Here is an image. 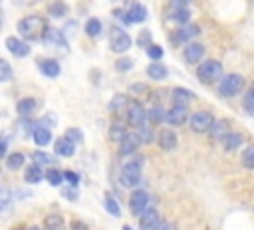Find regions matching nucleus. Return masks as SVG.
I'll return each mask as SVG.
<instances>
[{"label": "nucleus", "instance_id": "1", "mask_svg": "<svg viewBox=\"0 0 254 230\" xmlns=\"http://www.w3.org/2000/svg\"><path fill=\"white\" fill-rule=\"evenodd\" d=\"M18 32L20 36H24L26 40H40V38H46V32H48V24L42 16H26L18 22Z\"/></svg>", "mask_w": 254, "mask_h": 230}, {"label": "nucleus", "instance_id": "2", "mask_svg": "<svg viewBox=\"0 0 254 230\" xmlns=\"http://www.w3.org/2000/svg\"><path fill=\"white\" fill-rule=\"evenodd\" d=\"M115 16L121 18L123 24H137L147 20V8L135 0H129L125 4V10H115Z\"/></svg>", "mask_w": 254, "mask_h": 230}, {"label": "nucleus", "instance_id": "3", "mask_svg": "<svg viewBox=\"0 0 254 230\" xmlns=\"http://www.w3.org/2000/svg\"><path fill=\"white\" fill-rule=\"evenodd\" d=\"M222 75V63L216 59H206L196 67V77L200 83H214Z\"/></svg>", "mask_w": 254, "mask_h": 230}, {"label": "nucleus", "instance_id": "4", "mask_svg": "<svg viewBox=\"0 0 254 230\" xmlns=\"http://www.w3.org/2000/svg\"><path fill=\"white\" fill-rule=\"evenodd\" d=\"M141 180V161H129L123 165L121 172H119V182L127 188L137 186Z\"/></svg>", "mask_w": 254, "mask_h": 230}, {"label": "nucleus", "instance_id": "5", "mask_svg": "<svg viewBox=\"0 0 254 230\" xmlns=\"http://www.w3.org/2000/svg\"><path fill=\"white\" fill-rule=\"evenodd\" d=\"M242 87H244V77L238 75V73H228V75H224L220 79L218 93L224 95V97H234Z\"/></svg>", "mask_w": 254, "mask_h": 230}, {"label": "nucleus", "instance_id": "6", "mask_svg": "<svg viewBox=\"0 0 254 230\" xmlns=\"http://www.w3.org/2000/svg\"><path fill=\"white\" fill-rule=\"evenodd\" d=\"M109 46H111V50L115 54H123V52H127L131 48V38L127 36V32L123 28L113 26L109 30Z\"/></svg>", "mask_w": 254, "mask_h": 230}, {"label": "nucleus", "instance_id": "7", "mask_svg": "<svg viewBox=\"0 0 254 230\" xmlns=\"http://www.w3.org/2000/svg\"><path fill=\"white\" fill-rule=\"evenodd\" d=\"M212 125H214V119L206 111H196L190 115V129L194 133H206V131H210Z\"/></svg>", "mask_w": 254, "mask_h": 230}, {"label": "nucleus", "instance_id": "8", "mask_svg": "<svg viewBox=\"0 0 254 230\" xmlns=\"http://www.w3.org/2000/svg\"><path fill=\"white\" fill-rule=\"evenodd\" d=\"M149 117V113L143 109V105L139 101H131L127 107V123L133 127H143L145 119Z\"/></svg>", "mask_w": 254, "mask_h": 230}, {"label": "nucleus", "instance_id": "9", "mask_svg": "<svg viewBox=\"0 0 254 230\" xmlns=\"http://www.w3.org/2000/svg\"><path fill=\"white\" fill-rule=\"evenodd\" d=\"M129 208H131V214L141 216L149 208V194L145 190H135L129 198Z\"/></svg>", "mask_w": 254, "mask_h": 230}, {"label": "nucleus", "instance_id": "10", "mask_svg": "<svg viewBox=\"0 0 254 230\" xmlns=\"http://www.w3.org/2000/svg\"><path fill=\"white\" fill-rule=\"evenodd\" d=\"M161 214H159V210L157 208H147L143 214H141V218H139V228L141 230H157L159 226H161Z\"/></svg>", "mask_w": 254, "mask_h": 230}, {"label": "nucleus", "instance_id": "11", "mask_svg": "<svg viewBox=\"0 0 254 230\" xmlns=\"http://www.w3.org/2000/svg\"><path fill=\"white\" fill-rule=\"evenodd\" d=\"M44 42H46V46H50V48H60V50L67 52V42H65V38L62 36V32H60L58 28H48Z\"/></svg>", "mask_w": 254, "mask_h": 230}, {"label": "nucleus", "instance_id": "12", "mask_svg": "<svg viewBox=\"0 0 254 230\" xmlns=\"http://www.w3.org/2000/svg\"><path fill=\"white\" fill-rule=\"evenodd\" d=\"M6 48H8V52L14 54L16 58H26V56L30 54L28 42H22V40H18V38H14V36L6 38Z\"/></svg>", "mask_w": 254, "mask_h": 230}, {"label": "nucleus", "instance_id": "13", "mask_svg": "<svg viewBox=\"0 0 254 230\" xmlns=\"http://www.w3.org/2000/svg\"><path fill=\"white\" fill-rule=\"evenodd\" d=\"M194 36H198V26H185V28H181L179 32H175L173 36H171V44L173 46H179V44H183V42H189L190 38H194Z\"/></svg>", "mask_w": 254, "mask_h": 230}, {"label": "nucleus", "instance_id": "14", "mask_svg": "<svg viewBox=\"0 0 254 230\" xmlns=\"http://www.w3.org/2000/svg\"><path fill=\"white\" fill-rule=\"evenodd\" d=\"M139 145H141V137H139V133H127L125 139L121 141V149H119V153H121V155H133V153L139 149Z\"/></svg>", "mask_w": 254, "mask_h": 230}, {"label": "nucleus", "instance_id": "15", "mask_svg": "<svg viewBox=\"0 0 254 230\" xmlns=\"http://www.w3.org/2000/svg\"><path fill=\"white\" fill-rule=\"evenodd\" d=\"M54 151H56L58 157H71V155L75 153V143H73L71 139H67V137H60V139L56 141Z\"/></svg>", "mask_w": 254, "mask_h": 230}, {"label": "nucleus", "instance_id": "16", "mask_svg": "<svg viewBox=\"0 0 254 230\" xmlns=\"http://www.w3.org/2000/svg\"><path fill=\"white\" fill-rule=\"evenodd\" d=\"M202 56H204V46H202V44L192 42V44H189V46L185 48V59H187L189 63H196L198 59H202Z\"/></svg>", "mask_w": 254, "mask_h": 230}, {"label": "nucleus", "instance_id": "17", "mask_svg": "<svg viewBox=\"0 0 254 230\" xmlns=\"http://www.w3.org/2000/svg\"><path fill=\"white\" fill-rule=\"evenodd\" d=\"M167 121L171 125H183L187 121V107H179V105H173L169 111H167Z\"/></svg>", "mask_w": 254, "mask_h": 230}, {"label": "nucleus", "instance_id": "18", "mask_svg": "<svg viewBox=\"0 0 254 230\" xmlns=\"http://www.w3.org/2000/svg\"><path fill=\"white\" fill-rule=\"evenodd\" d=\"M40 71L48 77H58L60 75V63L56 59H38Z\"/></svg>", "mask_w": 254, "mask_h": 230}, {"label": "nucleus", "instance_id": "19", "mask_svg": "<svg viewBox=\"0 0 254 230\" xmlns=\"http://www.w3.org/2000/svg\"><path fill=\"white\" fill-rule=\"evenodd\" d=\"M50 141H52V129H50V127L40 125V127L34 129V143H36L38 147H46Z\"/></svg>", "mask_w": 254, "mask_h": 230}, {"label": "nucleus", "instance_id": "20", "mask_svg": "<svg viewBox=\"0 0 254 230\" xmlns=\"http://www.w3.org/2000/svg\"><path fill=\"white\" fill-rule=\"evenodd\" d=\"M159 145H161L165 151L175 149V147H177V135H175V131H171V129H163V131L159 133Z\"/></svg>", "mask_w": 254, "mask_h": 230}, {"label": "nucleus", "instance_id": "21", "mask_svg": "<svg viewBox=\"0 0 254 230\" xmlns=\"http://www.w3.org/2000/svg\"><path fill=\"white\" fill-rule=\"evenodd\" d=\"M192 99H194V93H190V91H187V89H183V87H177V89L173 91V101H175V105H179V107H187Z\"/></svg>", "mask_w": 254, "mask_h": 230}, {"label": "nucleus", "instance_id": "22", "mask_svg": "<svg viewBox=\"0 0 254 230\" xmlns=\"http://www.w3.org/2000/svg\"><path fill=\"white\" fill-rule=\"evenodd\" d=\"M16 109H18V113H20V115L28 117V115H32V113L38 109V101H36L34 97H24V99H20V101H18Z\"/></svg>", "mask_w": 254, "mask_h": 230}, {"label": "nucleus", "instance_id": "23", "mask_svg": "<svg viewBox=\"0 0 254 230\" xmlns=\"http://www.w3.org/2000/svg\"><path fill=\"white\" fill-rule=\"evenodd\" d=\"M127 133H129V131H127V127H125L123 121H115V123H111V127H109V137H111V141H119V143H121Z\"/></svg>", "mask_w": 254, "mask_h": 230}, {"label": "nucleus", "instance_id": "24", "mask_svg": "<svg viewBox=\"0 0 254 230\" xmlns=\"http://www.w3.org/2000/svg\"><path fill=\"white\" fill-rule=\"evenodd\" d=\"M228 133H230V125H228V121H224V119H222V121H214V125L210 127V135H212L214 139H220V141H222Z\"/></svg>", "mask_w": 254, "mask_h": 230}, {"label": "nucleus", "instance_id": "25", "mask_svg": "<svg viewBox=\"0 0 254 230\" xmlns=\"http://www.w3.org/2000/svg\"><path fill=\"white\" fill-rule=\"evenodd\" d=\"M42 178H46V174L40 171V165H32V167H28L26 172H24V180L30 182V184H36V182H40Z\"/></svg>", "mask_w": 254, "mask_h": 230}, {"label": "nucleus", "instance_id": "26", "mask_svg": "<svg viewBox=\"0 0 254 230\" xmlns=\"http://www.w3.org/2000/svg\"><path fill=\"white\" fill-rule=\"evenodd\" d=\"M167 65L165 63H159V61H155V63H151L149 67H147V75L151 77V79H165L167 77Z\"/></svg>", "mask_w": 254, "mask_h": 230}, {"label": "nucleus", "instance_id": "27", "mask_svg": "<svg viewBox=\"0 0 254 230\" xmlns=\"http://www.w3.org/2000/svg\"><path fill=\"white\" fill-rule=\"evenodd\" d=\"M242 143H244V137H242L240 133H228V135L222 139V145H224L226 151H234V149H238Z\"/></svg>", "mask_w": 254, "mask_h": 230}, {"label": "nucleus", "instance_id": "28", "mask_svg": "<svg viewBox=\"0 0 254 230\" xmlns=\"http://www.w3.org/2000/svg\"><path fill=\"white\" fill-rule=\"evenodd\" d=\"M44 230H65V222L58 214H50L44 220Z\"/></svg>", "mask_w": 254, "mask_h": 230}, {"label": "nucleus", "instance_id": "29", "mask_svg": "<svg viewBox=\"0 0 254 230\" xmlns=\"http://www.w3.org/2000/svg\"><path fill=\"white\" fill-rule=\"evenodd\" d=\"M171 20L177 22V24H187V22L190 20L189 8H175V10L171 12Z\"/></svg>", "mask_w": 254, "mask_h": 230}, {"label": "nucleus", "instance_id": "30", "mask_svg": "<svg viewBox=\"0 0 254 230\" xmlns=\"http://www.w3.org/2000/svg\"><path fill=\"white\" fill-rule=\"evenodd\" d=\"M32 161H34V165H54L56 163V159L52 157V155H48V153H44V151H36V153H32Z\"/></svg>", "mask_w": 254, "mask_h": 230}, {"label": "nucleus", "instance_id": "31", "mask_svg": "<svg viewBox=\"0 0 254 230\" xmlns=\"http://www.w3.org/2000/svg\"><path fill=\"white\" fill-rule=\"evenodd\" d=\"M48 14H50V16H56V18H62V16L67 14V6H65L64 2H60V0H56V2H52V4L48 6Z\"/></svg>", "mask_w": 254, "mask_h": 230}, {"label": "nucleus", "instance_id": "32", "mask_svg": "<svg viewBox=\"0 0 254 230\" xmlns=\"http://www.w3.org/2000/svg\"><path fill=\"white\" fill-rule=\"evenodd\" d=\"M22 165H24V155H22V153H12V155L6 157V167H8L10 171L20 169Z\"/></svg>", "mask_w": 254, "mask_h": 230}, {"label": "nucleus", "instance_id": "33", "mask_svg": "<svg viewBox=\"0 0 254 230\" xmlns=\"http://www.w3.org/2000/svg\"><path fill=\"white\" fill-rule=\"evenodd\" d=\"M99 32H101V22L97 18H89L87 24H85V34L95 38V36H99Z\"/></svg>", "mask_w": 254, "mask_h": 230}, {"label": "nucleus", "instance_id": "34", "mask_svg": "<svg viewBox=\"0 0 254 230\" xmlns=\"http://www.w3.org/2000/svg\"><path fill=\"white\" fill-rule=\"evenodd\" d=\"M242 105H244V111L254 117V87L246 91V95H244V99H242Z\"/></svg>", "mask_w": 254, "mask_h": 230}, {"label": "nucleus", "instance_id": "35", "mask_svg": "<svg viewBox=\"0 0 254 230\" xmlns=\"http://www.w3.org/2000/svg\"><path fill=\"white\" fill-rule=\"evenodd\" d=\"M149 119H151L153 123H161V121H167V111H165L161 105H159V107L155 105V107L149 111Z\"/></svg>", "mask_w": 254, "mask_h": 230}, {"label": "nucleus", "instance_id": "36", "mask_svg": "<svg viewBox=\"0 0 254 230\" xmlns=\"http://www.w3.org/2000/svg\"><path fill=\"white\" fill-rule=\"evenodd\" d=\"M46 180H48L50 184L58 186V184L64 180V172H60L58 169H48V171H46Z\"/></svg>", "mask_w": 254, "mask_h": 230}, {"label": "nucleus", "instance_id": "37", "mask_svg": "<svg viewBox=\"0 0 254 230\" xmlns=\"http://www.w3.org/2000/svg\"><path fill=\"white\" fill-rule=\"evenodd\" d=\"M240 161H242V165H244L246 169H254V145H250V147L244 149Z\"/></svg>", "mask_w": 254, "mask_h": 230}, {"label": "nucleus", "instance_id": "38", "mask_svg": "<svg viewBox=\"0 0 254 230\" xmlns=\"http://www.w3.org/2000/svg\"><path fill=\"white\" fill-rule=\"evenodd\" d=\"M105 208H107V212H109V214H113V216H121L119 204H117V200H115L111 194H107V196H105Z\"/></svg>", "mask_w": 254, "mask_h": 230}, {"label": "nucleus", "instance_id": "39", "mask_svg": "<svg viewBox=\"0 0 254 230\" xmlns=\"http://www.w3.org/2000/svg\"><path fill=\"white\" fill-rule=\"evenodd\" d=\"M123 105H127V97L119 93V95H115V97L111 99L109 109H111V111H119V107H123Z\"/></svg>", "mask_w": 254, "mask_h": 230}, {"label": "nucleus", "instance_id": "40", "mask_svg": "<svg viewBox=\"0 0 254 230\" xmlns=\"http://www.w3.org/2000/svg\"><path fill=\"white\" fill-rule=\"evenodd\" d=\"M12 75V69H10V63L6 59L0 61V81H8Z\"/></svg>", "mask_w": 254, "mask_h": 230}, {"label": "nucleus", "instance_id": "41", "mask_svg": "<svg viewBox=\"0 0 254 230\" xmlns=\"http://www.w3.org/2000/svg\"><path fill=\"white\" fill-rule=\"evenodd\" d=\"M147 56H149L151 59H161V58H163V48H161V46L151 44V46L147 48Z\"/></svg>", "mask_w": 254, "mask_h": 230}, {"label": "nucleus", "instance_id": "42", "mask_svg": "<svg viewBox=\"0 0 254 230\" xmlns=\"http://www.w3.org/2000/svg\"><path fill=\"white\" fill-rule=\"evenodd\" d=\"M65 137H67V139H71L73 143H81V141H83L81 131H79V129H75V127H69V129L65 131Z\"/></svg>", "mask_w": 254, "mask_h": 230}, {"label": "nucleus", "instance_id": "43", "mask_svg": "<svg viewBox=\"0 0 254 230\" xmlns=\"http://www.w3.org/2000/svg\"><path fill=\"white\" fill-rule=\"evenodd\" d=\"M115 67H117L119 71H129V69L133 67V59H131V58H121V59H117Z\"/></svg>", "mask_w": 254, "mask_h": 230}, {"label": "nucleus", "instance_id": "44", "mask_svg": "<svg viewBox=\"0 0 254 230\" xmlns=\"http://www.w3.org/2000/svg\"><path fill=\"white\" fill-rule=\"evenodd\" d=\"M137 44H139L141 48H149V46H151V32H149V30H143V32L139 34Z\"/></svg>", "mask_w": 254, "mask_h": 230}, {"label": "nucleus", "instance_id": "45", "mask_svg": "<svg viewBox=\"0 0 254 230\" xmlns=\"http://www.w3.org/2000/svg\"><path fill=\"white\" fill-rule=\"evenodd\" d=\"M139 137H141V141L143 143H151V139H153V131H151V127H141L139 129Z\"/></svg>", "mask_w": 254, "mask_h": 230}, {"label": "nucleus", "instance_id": "46", "mask_svg": "<svg viewBox=\"0 0 254 230\" xmlns=\"http://www.w3.org/2000/svg\"><path fill=\"white\" fill-rule=\"evenodd\" d=\"M64 178H65L71 186H77V182H79V176H77L75 172H71V171H65V172H64Z\"/></svg>", "mask_w": 254, "mask_h": 230}, {"label": "nucleus", "instance_id": "47", "mask_svg": "<svg viewBox=\"0 0 254 230\" xmlns=\"http://www.w3.org/2000/svg\"><path fill=\"white\" fill-rule=\"evenodd\" d=\"M67 200H77V190H75V186H69V188H64V192H62Z\"/></svg>", "mask_w": 254, "mask_h": 230}, {"label": "nucleus", "instance_id": "48", "mask_svg": "<svg viewBox=\"0 0 254 230\" xmlns=\"http://www.w3.org/2000/svg\"><path fill=\"white\" fill-rule=\"evenodd\" d=\"M0 198H2V204H0V208H2V210H6V208H8V202H10V192H8V188H6V186L2 188V194H0Z\"/></svg>", "mask_w": 254, "mask_h": 230}, {"label": "nucleus", "instance_id": "49", "mask_svg": "<svg viewBox=\"0 0 254 230\" xmlns=\"http://www.w3.org/2000/svg\"><path fill=\"white\" fill-rule=\"evenodd\" d=\"M175 8H187V4H190V0H171Z\"/></svg>", "mask_w": 254, "mask_h": 230}, {"label": "nucleus", "instance_id": "50", "mask_svg": "<svg viewBox=\"0 0 254 230\" xmlns=\"http://www.w3.org/2000/svg\"><path fill=\"white\" fill-rule=\"evenodd\" d=\"M157 230H175V226H173V224H169V222H161V226H159Z\"/></svg>", "mask_w": 254, "mask_h": 230}, {"label": "nucleus", "instance_id": "51", "mask_svg": "<svg viewBox=\"0 0 254 230\" xmlns=\"http://www.w3.org/2000/svg\"><path fill=\"white\" fill-rule=\"evenodd\" d=\"M0 151H2V155L6 157V141H2V145H0Z\"/></svg>", "mask_w": 254, "mask_h": 230}, {"label": "nucleus", "instance_id": "52", "mask_svg": "<svg viewBox=\"0 0 254 230\" xmlns=\"http://www.w3.org/2000/svg\"><path fill=\"white\" fill-rule=\"evenodd\" d=\"M22 2H26V4H34L36 0H22Z\"/></svg>", "mask_w": 254, "mask_h": 230}, {"label": "nucleus", "instance_id": "53", "mask_svg": "<svg viewBox=\"0 0 254 230\" xmlns=\"http://www.w3.org/2000/svg\"><path fill=\"white\" fill-rule=\"evenodd\" d=\"M123 230H133V228H131V226H127V224H125V226H123Z\"/></svg>", "mask_w": 254, "mask_h": 230}]
</instances>
